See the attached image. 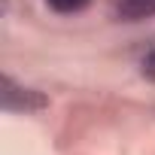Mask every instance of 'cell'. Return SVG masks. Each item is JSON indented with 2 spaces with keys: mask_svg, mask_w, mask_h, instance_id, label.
I'll use <instances>...</instances> for the list:
<instances>
[{
  "mask_svg": "<svg viewBox=\"0 0 155 155\" xmlns=\"http://www.w3.org/2000/svg\"><path fill=\"white\" fill-rule=\"evenodd\" d=\"M3 107L6 110H40V107H46V97L43 94H37V91H31V88H18L9 76L3 79Z\"/></svg>",
  "mask_w": 155,
  "mask_h": 155,
  "instance_id": "obj_1",
  "label": "cell"
},
{
  "mask_svg": "<svg viewBox=\"0 0 155 155\" xmlns=\"http://www.w3.org/2000/svg\"><path fill=\"white\" fill-rule=\"evenodd\" d=\"M143 76H146L149 82H155V49L143 58Z\"/></svg>",
  "mask_w": 155,
  "mask_h": 155,
  "instance_id": "obj_4",
  "label": "cell"
},
{
  "mask_svg": "<svg viewBox=\"0 0 155 155\" xmlns=\"http://www.w3.org/2000/svg\"><path fill=\"white\" fill-rule=\"evenodd\" d=\"M155 15V0H116V18L122 21H143Z\"/></svg>",
  "mask_w": 155,
  "mask_h": 155,
  "instance_id": "obj_2",
  "label": "cell"
},
{
  "mask_svg": "<svg viewBox=\"0 0 155 155\" xmlns=\"http://www.w3.org/2000/svg\"><path fill=\"white\" fill-rule=\"evenodd\" d=\"M46 3H49L55 12H61V15H73V12H82L91 0H46Z\"/></svg>",
  "mask_w": 155,
  "mask_h": 155,
  "instance_id": "obj_3",
  "label": "cell"
}]
</instances>
